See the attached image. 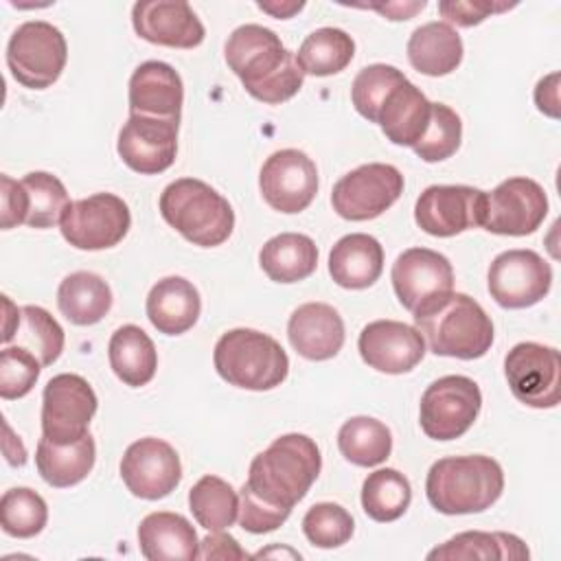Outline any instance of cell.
<instances>
[{
  "label": "cell",
  "instance_id": "cell-14",
  "mask_svg": "<svg viewBox=\"0 0 561 561\" xmlns=\"http://www.w3.org/2000/svg\"><path fill=\"white\" fill-rule=\"evenodd\" d=\"M486 193L467 184L427 186L414 204L416 226L432 237H454L484 221Z\"/></svg>",
  "mask_w": 561,
  "mask_h": 561
},
{
  "label": "cell",
  "instance_id": "cell-27",
  "mask_svg": "<svg viewBox=\"0 0 561 561\" xmlns=\"http://www.w3.org/2000/svg\"><path fill=\"white\" fill-rule=\"evenodd\" d=\"M432 118V101L412 83L403 81L397 85L379 110L377 125L392 145L414 147Z\"/></svg>",
  "mask_w": 561,
  "mask_h": 561
},
{
  "label": "cell",
  "instance_id": "cell-52",
  "mask_svg": "<svg viewBox=\"0 0 561 561\" xmlns=\"http://www.w3.org/2000/svg\"><path fill=\"white\" fill-rule=\"evenodd\" d=\"M2 305H4V331H2V342L9 344L20 327V318H22V309H18L9 296H2Z\"/></svg>",
  "mask_w": 561,
  "mask_h": 561
},
{
  "label": "cell",
  "instance_id": "cell-44",
  "mask_svg": "<svg viewBox=\"0 0 561 561\" xmlns=\"http://www.w3.org/2000/svg\"><path fill=\"white\" fill-rule=\"evenodd\" d=\"M39 359L24 346H4L0 353V397L4 401L28 394L39 377Z\"/></svg>",
  "mask_w": 561,
  "mask_h": 561
},
{
  "label": "cell",
  "instance_id": "cell-11",
  "mask_svg": "<svg viewBox=\"0 0 561 561\" xmlns=\"http://www.w3.org/2000/svg\"><path fill=\"white\" fill-rule=\"evenodd\" d=\"M403 193V175L383 162L362 164L342 175L331 191L333 210L348 221H368L386 213Z\"/></svg>",
  "mask_w": 561,
  "mask_h": 561
},
{
  "label": "cell",
  "instance_id": "cell-7",
  "mask_svg": "<svg viewBox=\"0 0 561 561\" xmlns=\"http://www.w3.org/2000/svg\"><path fill=\"white\" fill-rule=\"evenodd\" d=\"M68 59V44L64 33L44 20L20 24L7 44V66L11 77L31 90L53 85Z\"/></svg>",
  "mask_w": 561,
  "mask_h": 561
},
{
  "label": "cell",
  "instance_id": "cell-23",
  "mask_svg": "<svg viewBox=\"0 0 561 561\" xmlns=\"http://www.w3.org/2000/svg\"><path fill=\"white\" fill-rule=\"evenodd\" d=\"M184 83L178 70L164 61H145L129 77V114L180 121Z\"/></svg>",
  "mask_w": 561,
  "mask_h": 561
},
{
  "label": "cell",
  "instance_id": "cell-28",
  "mask_svg": "<svg viewBox=\"0 0 561 561\" xmlns=\"http://www.w3.org/2000/svg\"><path fill=\"white\" fill-rule=\"evenodd\" d=\"M405 50L412 68L427 77H445L454 72L465 53L458 31L438 20L414 28Z\"/></svg>",
  "mask_w": 561,
  "mask_h": 561
},
{
  "label": "cell",
  "instance_id": "cell-18",
  "mask_svg": "<svg viewBox=\"0 0 561 561\" xmlns=\"http://www.w3.org/2000/svg\"><path fill=\"white\" fill-rule=\"evenodd\" d=\"M178 127L180 121L175 118L129 114L118 131L116 151L131 171L158 175L175 162Z\"/></svg>",
  "mask_w": 561,
  "mask_h": 561
},
{
  "label": "cell",
  "instance_id": "cell-50",
  "mask_svg": "<svg viewBox=\"0 0 561 561\" xmlns=\"http://www.w3.org/2000/svg\"><path fill=\"white\" fill-rule=\"evenodd\" d=\"M425 4L427 2L421 0V2H386V4H364V7L373 9V11H379L388 20H410L412 15L423 11Z\"/></svg>",
  "mask_w": 561,
  "mask_h": 561
},
{
  "label": "cell",
  "instance_id": "cell-51",
  "mask_svg": "<svg viewBox=\"0 0 561 561\" xmlns=\"http://www.w3.org/2000/svg\"><path fill=\"white\" fill-rule=\"evenodd\" d=\"M2 427H4V443H2V447H4L7 462H9L11 467H24V465H26V447L22 445L20 438L13 436V432H11V427H9L7 421L2 423Z\"/></svg>",
  "mask_w": 561,
  "mask_h": 561
},
{
  "label": "cell",
  "instance_id": "cell-39",
  "mask_svg": "<svg viewBox=\"0 0 561 561\" xmlns=\"http://www.w3.org/2000/svg\"><path fill=\"white\" fill-rule=\"evenodd\" d=\"M13 340H18V346L31 351L42 366H50L59 359L66 335L61 324L44 307L26 305L22 307L20 327Z\"/></svg>",
  "mask_w": 561,
  "mask_h": 561
},
{
  "label": "cell",
  "instance_id": "cell-6",
  "mask_svg": "<svg viewBox=\"0 0 561 561\" xmlns=\"http://www.w3.org/2000/svg\"><path fill=\"white\" fill-rule=\"evenodd\" d=\"M217 375L243 390H272L287 379L289 357L267 333L256 329L226 331L213 353Z\"/></svg>",
  "mask_w": 561,
  "mask_h": 561
},
{
  "label": "cell",
  "instance_id": "cell-10",
  "mask_svg": "<svg viewBox=\"0 0 561 561\" xmlns=\"http://www.w3.org/2000/svg\"><path fill=\"white\" fill-rule=\"evenodd\" d=\"M96 408L99 399L81 375H55L42 394V434L57 445L77 443L90 434L88 427Z\"/></svg>",
  "mask_w": 561,
  "mask_h": 561
},
{
  "label": "cell",
  "instance_id": "cell-12",
  "mask_svg": "<svg viewBox=\"0 0 561 561\" xmlns=\"http://www.w3.org/2000/svg\"><path fill=\"white\" fill-rule=\"evenodd\" d=\"M504 375L513 397L537 410L561 401V355L552 346L519 342L504 357Z\"/></svg>",
  "mask_w": 561,
  "mask_h": 561
},
{
  "label": "cell",
  "instance_id": "cell-42",
  "mask_svg": "<svg viewBox=\"0 0 561 561\" xmlns=\"http://www.w3.org/2000/svg\"><path fill=\"white\" fill-rule=\"evenodd\" d=\"M462 140L460 116L445 103H432V118L423 138L412 147L423 162H443L451 158Z\"/></svg>",
  "mask_w": 561,
  "mask_h": 561
},
{
  "label": "cell",
  "instance_id": "cell-45",
  "mask_svg": "<svg viewBox=\"0 0 561 561\" xmlns=\"http://www.w3.org/2000/svg\"><path fill=\"white\" fill-rule=\"evenodd\" d=\"M289 508L272 506L259 500L250 489L243 484L239 491V526L252 535H263L276 530L289 517Z\"/></svg>",
  "mask_w": 561,
  "mask_h": 561
},
{
  "label": "cell",
  "instance_id": "cell-31",
  "mask_svg": "<svg viewBox=\"0 0 561 561\" xmlns=\"http://www.w3.org/2000/svg\"><path fill=\"white\" fill-rule=\"evenodd\" d=\"M57 307L68 322L90 327L101 322L112 309V289L94 272H72L59 283Z\"/></svg>",
  "mask_w": 561,
  "mask_h": 561
},
{
  "label": "cell",
  "instance_id": "cell-40",
  "mask_svg": "<svg viewBox=\"0 0 561 561\" xmlns=\"http://www.w3.org/2000/svg\"><path fill=\"white\" fill-rule=\"evenodd\" d=\"M48 522V506L39 493L28 486H13L0 500V526L18 539L35 537Z\"/></svg>",
  "mask_w": 561,
  "mask_h": 561
},
{
  "label": "cell",
  "instance_id": "cell-4",
  "mask_svg": "<svg viewBox=\"0 0 561 561\" xmlns=\"http://www.w3.org/2000/svg\"><path fill=\"white\" fill-rule=\"evenodd\" d=\"M414 329L434 355L456 359L484 357L493 344V322L467 294H449L414 313Z\"/></svg>",
  "mask_w": 561,
  "mask_h": 561
},
{
  "label": "cell",
  "instance_id": "cell-5",
  "mask_svg": "<svg viewBox=\"0 0 561 561\" xmlns=\"http://www.w3.org/2000/svg\"><path fill=\"white\" fill-rule=\"evenodd\" d=\"M160 215L186 241L199 248L221 245L234 228V213L228 199L195 178H180L164 186Z\"/></svg>",
  "mask_w": 561,
  "mask_h": 561
},
{
  "label": "cell",
  "instance_id": "cell-26",
  "mask_svg": "<svg viewBox=\"0 0 561 561\" xmlns=\"http://www.w3.org/2000/svg\"><path fill=\"white\" fill-rule=\"evenodd\" d=\"M383 272L381 243L364 232H351L329 252V274L344 289H366Z\"/></svg>",
  "mask_w": 561,
  "mask_h": 561
},
{
  "label": "cell",
  "instance_id": "cell-43",
  "mask_svg": "<svg viewBox=\"0 0 561 561\" xmlns=\"http://www.w3.org/2000/svg\"><path fill=\"white\" fill-rule=\"evenodd\" d=\"M355 530L351 513L335 502H318L302 517L305 537L318 548L344 546Z\"/></svg>",
  "mask_w": 561,
  "mask_h": 561
},
{
  "label": "cell",
  "instance_id": "cell-22",
  "mask_svg": "<svg viewBox=\"0 0 561 561\" xmlns=\"http://www.w3.org/2000/svg\"><path fill=\"white\" fill-rule=\"evenodd\" d=\"M287 337L300 357L324 362L344 346V320L327 302H305L289 316Z\"/></svg>",
  "mask_w": 561,
  "mask_h": 561
},
{
  "label": "cell",
  "instance_id": "cell-34",
  "mask_svg": "<svg viewBox=\"0 0 561 561\" xmlns=\"http://www.w3.org/2000/svg\"><path fill=\"white\" fill-rule=\"evenodd\" d=\"M355 55L353 37L335 26L311 31L298 48L296 61L305 75L331 77L342 72Z\"/></svg>",
  "mask_w": 561,
  "mask_h": 561
},
{
  "label": "cell",
  "instance_id": "cell-2",
  "mask_svg": "<svg viewBox=\"0 0 561 561\" xmlns=\"http://www.w3.org/2000/svg\"><path fill=\"white\" fill-rule=\"evenodd\" d=\"M322 469V456L313 438L307 434H283L250 462L243 482L259 500L294 508L311 489Z\"/></svg>",
  "mask_w": 561,
  "mask_h": 561
},
{
  "label": "cell",
  "instance_id": "cell-46",
  "mask_svg": "<svg viewBox=\"0 0 561 561\" xmlns=\"http://www.w3.org/2000/svg\"><path fill=\"white\" fill-rule=\"evenodd\" d=\"M517 4L508 2H489V0H445L438 2V13L445 18V24H456V26H476L491 18L493 13H504Z\"/></svg>",
  "mask_w": 561,
  "mask_h": 561
},
{
  "label": "cell",
  "instance_id": "cell-47",
  "mask_svg": "<svg viewBox=\"0 0 561 561\" xmlns=\"http://www.w3.org/2000/svg\"><path fill=\"white\" fill-rule=\"evenodd\" d=\"M0 226L2 230L15 228L26 221V193L22 182L9 178L7 173L0 175Z\"/></svg>",
  "mask_w": 561,
  "mask_h": 561
},
{
  "label": "cell",
  "instance_id": "cell-8",
  "mask_svg": "<svg viewBox=\"0 0 561 561\" xmlns=\"http://www.w3.org/2000/svg\"><path fill=\"white\" fill-rule=\"evenodd\" d=\"M482 408V392L471 377L445 375L432 381L419 410L421 430L434 440L460 438L476 423Z\"/></svg>",
  "mask_w": 561,
  "mask_h": 561
},
{
  "label": "cell",
  "instance_id": "cell-13",
  "mask_svg": "<svg viewBox=\"0 0 561 561\" xmlns=\"http://www.w3.org/2000/svg\"><path fill=\"white\" fill-rule=\"evenodd\" d=\"M486 283L500 307L526 309L548 296L552 267L535 250H506L491 261Z\"/></svg>",
  "mask_w": 561,
  "mask_h": 561
},
{
  "label": "cell",
  "instance_id": "cell-19",
  "mask_svg": "<svg viewBox=\"0 0 561 561\" xmlns=\"http://www.w3.org/2000/svg\"><path fill=\"white\" fill-rule=\"evenodd\" d=\"M121 478L131 495L140 500H162L175 491L182 480L180 456L162 438H140L125 449Z\"/></svg>",
  "mask_w": 561,
  "mask_h": 561
},
{
  "label": "cell",
  "instance_id": "cell-33",
  "mask_svg": "<svg viewBox=\"0 0 561 561\" xmlns=\"http://www.w3.org/2000/svg\"><path fill=\"white\" fill-rule=\"evenodd\" d=\"M530 552L526 543L511 533H484V530H465L447 539L443 546H436L427 559H528Z\"/></svg>",
  "mask_w": 561,
  "mask_h": 561
},
{
  "label": "cell",
  "instance_id": "cell-3",
  "mask_svg": "<svg viewBox=\"0 0 561 561\" xmlns=\"http://www.w3.org/2000/svg\"><path fill=\"white\" fill-rule=\"evenodd\" d=\"M504 491V471L491 456H447L425 478L427 502L443 515H469L491 508Z\"/></svg>",
  "mask_w": 561,
  "mask_h": 561
},
{
  "label": "cell",
  "instance_id": "cell-30",
  "mask_svg": "<svg viewBox=\"0 0 561 561\" xmlns=\"http://www.w3.org/2000/svg\"><path fill=\"white\" fill-rule=\"evenodd\" d=\"M259 265L274 283H298L316 272L318 248L307 234L280 232L263 243Z\"/></svg>",
  "mask_w": 561,
  "mask_h": 561
},
{
  "label": "cell",
  "instance_id": "cell-17",
  "mask_svg": "<svg viewBox=\"0 0 561 561\" xmlns=\"http://www.w3.org/2000/svg\"><path fill=\"white\" fill-rule=\"evenodd\" d=\"M259 188L274 210L285 215L300 213L318 193L316 162L300 149L274 151L261 167Z\"/></svg>",
  "mask_w": 561,
  "mask_h": 561
},
{
  "label": "cell",
  "instance_id": "cell-21",
  "mask_svg": "<svg viewBox=\"0 0 561 561\" xmlns=\"http://www.w3.org/2000/svg\"><path fill=\"white\" fill-rule=\"evenodd\" d=\"M131 24L138 37L169 48H195L204 42V24L188 2L142 0L131 9Z\"/></svg>",
  "mask_w": 561,
  "mask_h": 561
},
{
  "label": "cell",
  "instance_id": "cell-24",
  "mask_svg": "<svg viewBox=\"0 0 561 561\" xmlns=\"http://www.w3.org/2000/svg\"><path fill=\"white\" fill-rule=\"evenodd\" d=\"M138 548L149 561L199 559V539L191 522L180 513L156 511L138 526Z\"/></svg>",
  "mask_w": 561,
  "mask_h": 561
},
{
  "label": "cell",
  "instance_id": "cell-35",
  "mask_svg": "<svg viewBox=\"0 0 561 561\" xmlns=\"http://www.w3.org/2000/svg\"><path fill=\"white\" fill-rule=\"evenodd\" d=\"M340 454L357 467L381 465L392 451V434L373 416H351L337 432Z\"/></svg>",
  "mask_w": 561,
  "mask_h": 561
},
{
  "label": "cell",
  "instance_id": "cell-53",
  "mask_svg": "<svg viewBox=\"0 0 561 561\" xmlns=\"http://www.w3.org/2000/svg\"><path fill=\"white\" fill-rule=\"evenodd\" d=\"M256 7L278 20H287L305 9V2H256Z\"/></svg>",
  "mask_w": 561,
  "mask_h": 561
},
{
  "label": "cell",
  "instance_id": "cell-20",
  "mask_svg": "<svg viewBox=\"0 0 561 561\" xmlns=\"http://www.w3.org/2000/svg\"><path fill=\"white\" fill-rule=\"evenodd\" d=\"M362 359L386 375L410 373L425 355L423 335L397 320L368 322L357 340Z\"/></svg>",
  "mask_w": 561,
  "mask_h": 561
},
{
  "label": "cell",
  "instance_id": "cell-15",
  "mask_svg": "<svg viewBox=\"0 0 561 561\" xmlns=\"http://www.w3.org/2000/svg\"><path fill=\"white\" fill-rule=\"evenodd\" d=\"M392 287L399 302L419 313L454 291L449 259L430 248H408L392 263Z\"/></svg>",
  "mask_w": 561,
  "mask_h": 561
},
{
  "label": "cell",
  "instance_id": "cell-32",
  "mask_svg": "<svg viewBox=\"0 0 561 561\" xmlns=\"http://www.w3.org/2000/svg\"><path fill=\"white\" fill-rule=\"evenodd\" d=\"M107 355L114 375L125 386H147L156 375L158 351L151 337L136 324H123L112 333Z\"/></svg>",
  "mask_w": 561,
  "mask_h": 561
},
{
  "label": "cell",
  "instance_id": "cell-25",
  "mask_svg": "<svg viewBox=\"0 0 561 561\" xmlns=\"http://www.w3.org/2000/svg\"><path fill=\"white\" fill-rule=\"evenodd\" d=\"M147 318L164 335H182L197 322L202 298L197 287L182 276L160 278L147 296Z\"/></svg>",
  "mask_w": 561,
  "mask_h": 561
},
{
  "label": "cell",
  "instance_id": "cell-49",
  "mask_svg": "<svg viewBox=\"0 0 561 561\" xmlns=\"http://www.w3.org/2000/svg\"><path fill=\"white\" fill-rule=\"evenodd\" d=\"M537 110L550 118H559V72L539 79L535 88Z\"/></svg>",
  "mask_w": 561,
  "mask_h": 561
},
{
  "label": "cell",
  "instance_id": "cell-29",
  "mask_svg": "<svg viewBox=\"0 0 561 561\" xmlns=\"http://www.w3.org/2000/svg\"><path fill=\"white\" fill-rule=\"evenodd\" d=\"M94 460L96 445L90 434L70 445H57L42 436L35 451V467L42 480L55 489L75 486L85 480L94 467Z\"/></svg>",
  "mask_w": 561,
  "mask_h": 561
},
{
  "label": "cell",
  "instance_id": "cell-37",
  "mask_svg": "<svg viewBox=\"0 0 561 561\" xmlns=\"http://www.w3.org/2000/svg\"><path fill=\"white\" fill-rule=\"evenodd\" d=\"M412 502V486L397 469H377L362 484V508L375 522L399 519Z\"/></svg>",
  "mask_w": 561,
  "mask_h": 561
},
{
  "label": "cell",
  "instance_id": "cell-41",
  "mask_svg": "<svg viewBox=\"0 0 561 561\" xmlns=\"http://www.w3.org/2000/svg\"><path fill=\"white\" fill-rule=\"evenodd\" d=\"M408 77L390 64H370L357 72L351 85V101L359 116L377 123L379 110L390 92L401 85Z\"/></svg>",
  "mask_w": 561,
  "mask_h": 561
},
{
  "label": "cell",
  "instance_id": "cell-16",
  "mask_svg": "<svg viewBox=\"0 0 561 561\" xmlns=\"http://www.w3.org/2000/svg\"><path fill=\"white\" fill-rule=\"evenodd\" d=\"M548 215V195L530 178H508L486 193L482 228L493 234H533Z\"/></svg>",
  "mask_w": 561,
  "mask_h": 561
},
{
  "label": "cell",
  "instance_id": "cell-36",
  "mask_svg": "<svg viewBox=\"0 0 561 561\" xmlns=\"http://www.w3.org/2000/svg\"><path fill=\"white\" fill-rule=\"evenodd\" d=\"M188 508L202 528L210 533L226 530L239 517V495L230 482L204 476L188 491Z\"/></svg>",
  "mask_w": 561,
  "mask_h": 561
},
{
  "label": "cell",
  "instance_id": "cell-38",
  "mask_svg": "<svg viewBox=\"0 0 561 561\" xmlns=\"http://www.w3.org/2000/svg\"><path fill=\"white\" fill-rule=\"evenodd\" d=\"M26 193V226L31 228H53L61 221L68 208V191L59 178L46 171H31L22 180Z\"/></svg>",
  "mask_w": 561,
  "mask_h": 561
},
{
  "label": "cell",
  "instance_id": "cell-48",
  "mask_svg": "<svg viewBox=\"0 0 561 561\" xmlns=\"http://www.w3.org/2000/svg\"><path fill=\"white\" fill-rule=\"evenodd\" d=\"M245 550L232 535L217 530L199 541V559H245Z\"/></svg>",
  "mask_w": 561,
  "mask_h": 561
},
{
  "label": "cell",
  "instance_id": "cell-1",
  "mask_svg": "<svg viewBox=\"0 0 561 561\" xmlns=\"http://www.w3.org/2000/svg\"><path fill=\"white\" fill-rule=\"evenodd\" d=\"M228 68L256 101L278 105L302 88L305 72L280 37L261 24L237 26L224 46Z\"/></svg>",
  "mask_w": 561,
  "mask_h": 561
},
{
  "label": "cell",
  "instance_id": "cell-9",
  "mask_svg": "<svg viewBox=\"0 0 561 561\" xmlns=\"http://www.w3.org/2000/svg\"><path fill=\"white\" fill-rule=\"evenodd\" d=\"M129 208L114 193H94L70 202L59 221L61 237L72 248L90 252L118 245L129 232Z\"/></svg>",
  "mask_w": 561,
  "mask_h": 561
}]
</instances>
